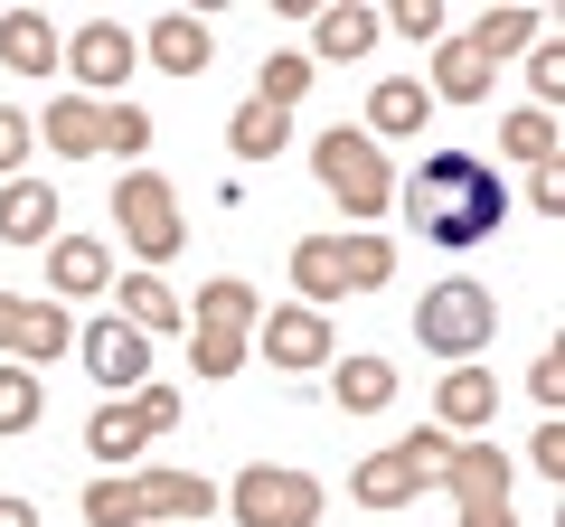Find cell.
Masks as SVG:
<instances>
[{
	"label": "cell",
	"mask_w": 565,
	"mask_h": 527,
	"mask_svg": "<svg viewBox=\"0 0 565 527\" xmlns=\"http://www.w3.org/2000/svg\"><path fill=\"white\" fill-rule=\"evenodd\" d=\"M141 57L161 66V76H207V57H217V29H207L199 10H161V20H151V39H141Z\"/></svg>",
	"instance_id": "10"
},
{
	"label": "cell",
	"mask_w": 565,
	"mask_h": 527,
	"mask_svg": "<svg viewBox=\"0 0 565 527\" xmlns=\"http://www.w3.org/2000/svg\"><path fill=\"white\" fill-rule=\"evenodd\" d=\"M47 283H57L66 302L114 292V245H95V236H47Z\"/></svg>",
	"instance_id": "12"
},
{
	"label": "cell",
	"mask_w": 565,
	"mask_h": 527,
	"mask_svg": "<svg viewBox=\"0 0 565 527\" xmlns=\"http://www.w3.org/2000/svg\"><path fill=\"white\" fill-rule=\"evenodd\" d=\"M311 170H321V189H330V198H340L359 226L396 207V170H386V151L367 142L359 122H330L321 142H311Z\"/></svg>",
	"instance_id": "2"
},
{
	"label": "cell",
	"mask_w": 565,
	"mask_h": 527,
	"mask_svg": "<svg viewBox=\"0 0 565 527\" xmlns=\"http://www.w3.org/2000/svg\"><path fill=\"white\" fill-rule=\"evenodd\" d=\"M302 95H311V57H302V47H274V57H264V76H255V104L292 114Z\"/></svg>",
	"instance_id": "32"
},
{
	"label": "cell",
	"mask_w": 565,
	"mask_h": 527,
	"mask_svg": "<svg viewBox=\"0 0 565 527\" xmlns=\"http://www.w3.org/2000/svg\"><path fill=\"white\" fill-rule=\"evenodd\" d=\"M85 527H141L132 481H95V490H85Z\"/></svg>",
	"instance_id": "36"
},
{
	"label": "cell",
	"mask_w": 565,
	"mask_h": 527,
	"mask_svg": "<svg viewBox=\"0 0 565 527\" xmlns=\"http://www.w3.org/2000/svg\"><path fill=\"white\" fill-rule=\"evenodd\" d=\"M114 226L132 236V255H141V264H170V255L189 245L180 198H170L161 170H122V180H114Z\"/></svg>",
	"instance_id": "4"
},
{
	"label": "cell",
	"mask_w": 565,
	"mask_h": 527,
	"mask_svg": "<svg viewBox=\"0 0 565 527\" xmlns=\"http://www.w3.org/2000/svg\"><path fill=\"white\" fill-rule=\"evenodd\" d=\"M282 132H292V114H274V104H236V122H226V151H236V161H274Z\"/></svg>",
	"instance_id": "27"
},
{
	"label": "cell",
	"mask_w": 565,
	"mask_h": 527,
	"mask_svg": "<svg viewBox=\"0 0 565 527\" xmlns=\"http://www.w3.org/2000/svg\"><path fill=\"white\" fill-rule=\"evenodd\" d=\"M0 236L10 245H47L57 236V189L47 180H0Z\"/></svg>",
	"instance_id": "17"
},
{
	"label": "cell",
	"mask_w": 565,
	"mask_h": 527,
	"mask_svg": "<svg viewBox=\"0 0 565 527\" xmlns=\"http://www.w3.org/2000/svg\"><path fill=\"white\" fill-rule=\"evenodd\" d=\"M0 527H39V508H29V499H0Z\"/></svg>",
	"instance_id": "44"
},
{
	"label": "cell",
	"mask_w": 565,
	"mask_h": 527,
	"mask_svg": "<svg viewBox=\"0 0 565 527\" xmlns=\"http://www.w3.org/2000/svg\"><path fill=\"white\" fill-rule=\"evenodd\" d=\"M0 66L10 76H57V20L47 10H0Z\"/></svg>",
	"instance_id": "15"
},
{
	"label": "cell",
	"mask_w": 565,
	"mask_h": 527,
	"mask_svg": "<svg viewBox=\"0 0 565 527\" xmlns=\"http://www.w3.org/2000/svg\"><path fill=\"white\" fill-rule=\"evenodd\" d=\"M527 471H546V481L565 471V433H556V424H537V443H527Z\"/></svg>",
	"instance_id": "41"
},
{
	"label": "cell",
	"mask_w": 565,
	"mask_h": 527,
	"mask_svg": "<svg viewBox=\"0 0 565 527\" xmlns=\"http://www.w3.org/2000/svg\"><path fill=\"white\" fill-rule=\"evenodd\" d=\"M47 415V386H39V367H10L0 358V443H20L29 424Z\"/></svg>",
	"instance_id": "25"
},
{
	"label": "cell",
	"mask_w": 565,
	"mask_h": 527,
	"mask_svg": "<svg viewBox=\"0 0 565 527\" xmlns=\"http://www.w3.org/2000/svg\"><path fill=\"white\" fill-rule=\"evenodd\" d=\"M415 490H424L415 471H405L396 452H377V462H359V481H349V499H359V508H405Z\"/></svg>",
	"instance_id": "30"
},
{
	"label": "cell",
	"mask_w": 565,
	"mask_h": 527,
	"mask_svg": "<svg viewBox=\"0 0 565 527\" xmlns=\"http://www.w3.org/2000/svg\"><path fill=\"white\" fill-rule=\"evenodd\" d=\"M424 114H434L424 76H386V85H367V142H396V132H415Z\"/></svg>",
	"instance_id": "19"
},
{
	"label": "cell",
	"mask_w": 565,
	"mask_h": 527,
	"mask_svg": "<svg viewBox=\"0 0 565 527\" xmlns=\"http://www.w3.org/2000/svg\"><path fill=\"white\" fill-rule=\"evenodd\" d=\"M292 292H302V311L349 302V255H340V236H302V245H292Z\"/></svg>",
	"instance_id": "14"
},
{
	"label": "cell",
	"mask_w": 565,
	"mask_h": 527,
	"mask_svg": "<svg viewBox=\"0 0 565 527\" xmlns=\"http://www.w3.org/2000/svg\"><path fill=\"white\" fill-rule=\"evenodd\" d=\"M527 85H537V114L565 95V57H556V39H537V47H527Z\"/></svg>",
	"instance_id": "38"
},
{
	"label": "cell",
	"mask_w": 565,
	"mask_h": 527,
	"mask_svg": "<svg viewBox=\"0 0 565 527\" xmlns=\"http://www.w3.org/2000/svg\"><path fill=\"white\" fill-rule=\"evenodd\" d=\"M490 85H500V66H481L462 39H434V85H424V95H444V104H481Z\"/></svg>",
	"instance_id": "22"
},
{
	"label": "cell",
	"mask_w": 565,
	"mask_h": 527,
	"mask_svg": "<svg viewBox=\"0 0 565 527\" xmlns=\"http://www.w3.org/2000/svg\"><path fill=\"white\" fill-rule=\"evenodd\" d=\"M39 132H47L57 161H95V151H104V104H95V95H57Z\"/></svg>",
	"instance_id": "18"
},
{
	"label": "cell",
	"mask_w": 565,
	"mask_h": 527,
	"mask_svg": "<svg viewBox=\"0 0 565 527\" xmlns=\"http://www.w3.org/2000/svg\"><path fill=\"white\" fill-rule=\"evenodd\" d=\"M444 481H452V499H509V452L500 443H452Z\"/></svg>",
	"instance_id": "23"
},
{
	"label": "cell",
	"mask_w": 565,
	"mask_h": 527,
	"mask_svg": "<svg viewBox=\"0 0 565 527\" xmlns=\"http://www.w3.org/2000/svg\"><path fill=\"white\" fill-rule=\"evenodd\" d=\"M57 57H66V76H76L85 95H104V85L132 76V29H122V20H85L76 39L57 47Z\"/></svg>",
	"instance_id": "7"
},
{
	"label": "cell",
	"mask_w": 565,
	"mask_h": 527,
	"mask_svg": "<svg viewBox=\"0 0 565 527\" xmlns=\"http://www.w3.org/2000/svg\"><path fill=\"white\" fill-rule=\"evenodd\" d=\"M462 527H519V508L509 499H462Z\"/></svg>",
	"instance_id": "43"
},
{
	"label": "cell",
	"mask_w": 565,
	"mask_h": 527,
	"mask_svg": "<svg viewBox=\"0 0 565 527\" xmlns=\"http://www.w3.org/2000/svg\"><path fill=\"white\" fill-rule=\"evenodd\" d=\"M330 396H340L349 415H386L396 406V367L386 358H330Z\"/></svg>",
	"instance_id": "21"
},
{
	"label": "cell",
	"mask_w": 565,
	"mask_h": 527,
	"mask_svg": "<svg viewBox=\"0 0 565 527\" xmlns=\"http://www.w3.org/2000/svg\"><path fill=\"white\" fill-rule=\"evenodd\" d=\"M189 321H217V330H245L255 340V321H264V302H255V283H236V273H217V283L189 302Z\"/></svg>",
	"instance_id": "26"
},
{
	"label": "cell",
	"mask_w": 565,
	"mask_h": 527,
	"mask_svg": "<svg viewBox=\"0 0 565 527\" xmlns=\"http://www.w3.org/2000/svg\"><path fill=\"white\" fill-rule=\"evenodd\" d=\"M104 151H114V161H141V151H151V114H141V104H104Z\"/></svg>",
	"instance_id": "34"
},
{
	"label": "cell",
	"mask_w": 565,
	"mask_h": 527,
	"mask_svg": "<svg viewBox=\"0 0 565 527\" xmlns=\"http://www.w3.org/2000/svg\"><path fill=\"white\" fill-rule=\"evenodd\" d=\"M377 29H396V39H424V47H434V39H444V10H434V0H396Z\"/></svg>",
	"instance_id": "37"
},
{
	"label": "cell",
	"mask_w": 565,
	"mask_h": 527,
	"mask_svg": "<svg viewBox=\"0 0 565 527\" xmlns=\"http://www.w3.org/2000/svg\"><path fill=\"white\" fill-rule=\"evenodd\" d=\"M141 443H151V433L132 424V406H95V424H85V452H95V462H141Z\"/></svg>",
	"instance_id": "29"
},
{
	"label": "cell",
	"mask_w": 565,
	"mask_h": 527,
	"mask_svg": "<svg viewBox=\"0 0 565 527\" xmlns=\"http://www.w3.org/2000/svg\"><path fill=\"white\" fill-rule=\"evenodd\" d=\"M546 39V20H537V10H481V29H471V57H481V66H500V57H519V47H537Z\"/></svg>",
	"instance_id": "24"
},
{
	"label": "cell",
	"mask_w": 565,
	"mask_h": 527,
	"mask_svg": "<svg viewBox=\"0 0 565 527\" xmlns=\"http://www.w3.org/2000/svg\"><path fill=\"white\" fill-rule=\"evenodd\" d=\"M114 321H132L141 340H161V330H189V311L170 302L161 273H132V283H114Z\"/></svg>",
	"instance_id": "20"
},
{
	"label": "cell",
	"mask_w": 565,
	"mask_h": 527,
	"mask_svg": "<svg viewBox=\"0 0 565 527\" xmlns=\"http://www.w3.org/2000/svg\"><path fill=\"white\" fill-rule=\"evenodd\" d=\"M236 518L245 527H311L321 518V481L292 462H245L236 471Z\"/></svg>",
	"instance_id": "5"
},
{
	"label": "cell",
	"mask_w": 565,
	"mask_h": 527,
	"mask_svg": "<svg viewBox=\"0 0 565 527\" xmlns=\"http://www.w3.org/2000/svg\"><path fill=\"white\" fill-rule=\"evenodd\" d=\"M340 255H349V292H377L396 273V245L386 236H340Z\"/></svg>",
	"instance_id": "33"
},
{
	"label": "cell",
	"mask_w": 565,
	"mask_h": 527,
	"mask_svg": "<svg viewBox=\"0 0 565 527\" xmlns=\"http://www.w3.org/2000/svg\"><path fill=\"white\" fill-rule=\"evenodd\" d=\"M245 348H264V358L274 367H330V311H264V330Z\"/></svg>",
	"instance_id": "8"
},
{
	"label": "cell",
	"mask_w": 565,
	"mask_h": 527,
	"mask_svg": "<svg viewBox=\"0 0 565 527\" xmlns=\"http://www.w3.org/2000/svg\"><path fill=\"white\" fill-rule=\"evenodd\" d=\"M66 311L57 302H20V292H0V348H10V367H47V358H66Z\"/></svg>",
	"instance_id": "6"
},
{
	"label": "cell",
	"mask_w": 565,
	"mask_h": 527,
	"mask_svg": "<svg viewBox=\"0 0 565 527\" xmlns=\"http://www.w3.org/2000/svg\"><path fill=\"white\" fill-rule=\"evenodd\" d=\"M396 207L424 245H481L509 217V180L471 151H434V161H415V180H396Z\"/></svg>",
	"instance_id": "1"
},
{
	"label": "cell",
	"mask_w": 565,
	"mask_h": 527,
	"mask_svg": "<svg viewBox=\"0 0 565 527\" xmlns=\"http://www.w3.org/2000/svg\"><path fill=\"white\" fill-rule=\"evenodd\" d=\"M396 462L415 471V481H444V462H452V433H444V424H415V433L396 443Z\"/></svg>",
	"instance_id": "35"
},
{
	"label": "cell",
	"mask_w": 565,
	"mask_h": 527,
	"mask_svg": "<svg viewBox=\"0 0 565 527\" xmlns=\"http://www.w3.org/2000/svg\"><path fill=\"white\" fill-rule=\"evenodd\" d=\"M367 47H377V10H359V0H321V10H311V57L359 66Z\"/></svg>",
	"instance_id": "13"
},
{
	"label": "cell",
	"mask_w": 565,
	"mask_h": 527,
	"mask_svg": "<svg viewBox=\"0 0 565 527\" xmlns=\"http://www.w3.org/2000/svg\"><path fill=\"white\" fill-rule=\"evenodd\" d=\"M132 508L161 527H199L207 508H217V490L199 481V471H132Z\"/></svg>",
	"instance_id": "11"
},
{
	"label": "cell",
	"mask_w": 565,
	"mask_h": 527,
	"mask_svg": "<svg viewBox=\"0 0 565 527\" xmlns=\"http://www.w3.org/2000/svg\"><path fill=\"white\" fill-rule=\"evenodd\" d=\"M527 396H537V406H556V396H565V367H556V348H546V358L527 367Z\"/></svg>",
	"instance_id": "42"
},
{
	"label": "cell",
	"mask_w": 565,
	"mask_h": 527,
	"mask_svg": "<svg viewBox=\"0 0 565 527\" xmlns=\"http://www.w3.org/2000/svg\"><path fill=\"white\" fill-rule=\"evenodd\" d=\"M189 367H199L207 386H226L245 367V330H217V321H189Z\"/></svg>",
	"instance_id": "28"
},
{
	"label": "cell",
	"mask_w": 565,
	"mask_h": 527,
	"mask_svg": "<svg viewBox=\"0 0 565 527\" xmlns=\"http://www.w3.org/2000/svg\"><path fill=\"white\" fill-rule=\"evenodd\" d=\"M490 415H500V377H490V367H452L444 396H434V424L462 443V433H471V424H490Z\"/></svg>",
	"instance_id": "16"
},
{
	"label": "cell",
	"mask_w": 565,
	"mask_h": 527,
	"mask_svg": "<svg viewBox=\"0 0 565 527\" xmlns=\"http://www.w3.org/2000/svg\"><path fill=\"white\" fill-rule=\"evenodd\" d=\"M20 161H29V114H10V104H0V170L20 180Z\"/></svg>",
	"instance_id": "40"
},
{
	"label": "cell",
	"mask_w": 565,
	"mask_h": 527,
	"mask_svg": "<svg viewBox=\"0 0 565 527\" xmlns=\"http://www.w3.org/2000/svg\"><path fill=\"white\" fill-rule=\"evenodd\" d=\"M85 367H95V386H122V396H132V386H151V340L104 311V321L85 330Z\"/></svg>",
	"instance_id": "9"
},
{
	"label": "cell",
	"mask_w": 565,
	"mask_h": 527,
	"mask_svg": "<svg viewBox=\"0 0 565 527\" xmlns=\"http://www.w3.org/2000/svg\"><path fill=\"white\" fill-rule=\"evenodd\" d=\"M500 151H509V161H527V170H546V161H556V114L519 104V114L500 122Z\"/></svg>",
	"instance_id": "31"
},
{
	"label": "cell",
	"mask_w": 565,
	"mask_h": 527,
	"mask_svg": "<svg viewBox=\"0 0 565 527\" xmlns=\"http://www.w3.org/2000/svg\"><path fill=\"white\" fill-rule=\"evenodd\" d=\"M122 406H132L141 433H170V424H180V396H170V386H141V396H122Z\"/></svg>",
	"instance_id": "39"
},
{
	"label": "cell",
	"mask_w": 565,
	"mask_h": 527,
	"mask_svg": "<svg viewBox=\"0 0 565 527\" xmlns=\"http://www.w3.org/2000/svg\"><path fill=\"white\" fill-rule=\"evenodd\" d=\"M490 330H500V302H490L481 283H434V292L415 302V340L434 348V358H452V367L481 358Z\"/></svg>",
	"instance_id": "3"
}]
</instances>
